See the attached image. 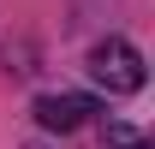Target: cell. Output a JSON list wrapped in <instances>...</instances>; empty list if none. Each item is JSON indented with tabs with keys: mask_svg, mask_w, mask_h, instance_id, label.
I'll use <instances>...</instances> for the list:
<instances>
[{
	"mask_svg": "<svg viewBox=\"0 0 155 149\" xmlns=\"http://www.w3.org/2000/svg\"><path fill=\"white\" fill-rule=\"evenodd\" d=\"M107 149H155L143 131H131V125H107Z\"/></svg>",
	"mask_w": 155,
	"mask_h": 149,
	"instance_id": "cell-3",
	"label": "cell"
},
{
	"mask_svg": "<svg viewBox=\"0 0 155 149\" xmlns=\"http://www.w3.org/2000/svg\"><path fill=\"white\" fill-rule=\"evenodd\" d=\"M30 113H36L42 131H60V137H66V131H78L90 113H96V101H90V95H36Z\"/></svg>",
	"mask_w": 155,
	"mask_h": 149,
	"instance_id": "cell-2",
	"label": "cell"
},
{
	"mask_svg": "<svg viewBox=\"0 0 155 149\" xmlns=\"http://www.w3.org/2000/svg\"><path fill=\"white\" fill-rule=\"evenodd\" d=\"M84 66H90V78H96L107 95H137V90H143V78H149V72H143V54H137L125 36H107V42H96Z\"/></svg>",
	"mask_w": 155,
	"mask_h": 149,
	"instance_id": "cell-1",
	"label": "cell"
}]
</instances>
